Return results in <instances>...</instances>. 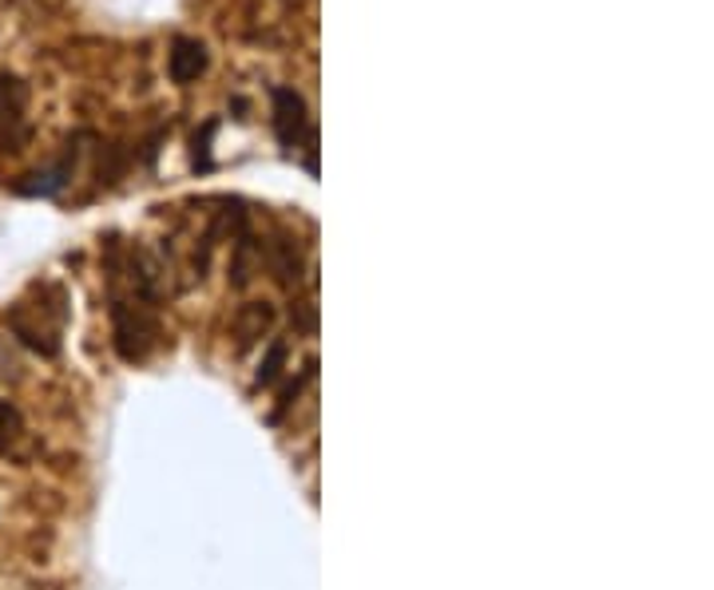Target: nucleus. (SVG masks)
<instances>
[{"mask_svg":"<svg viewBox=\"0 0 714 590\" xmlns=\"http://www.w3.org/2000/svg\"><path fill=\"white\" fill-rule=\"evenodd\" d=\"M4 321H9L12 337L21 341L24 349L40 353V357H60V321H45V309H33L24 306V302H16V306L4 314Z\"/></svg>","mask_w":714,"mask_h":590,"instance_id":"2","label":"nucleus"},{"mask_svg":"<svg viewBox=\"0 0 714 590\" xmlns=\"http://www.w3.org/2000/svg\"><path fill=\"white\" fill-rule=\"evenodd\" d=\"M111 325H116V349L123 361H143L159 341L152 302L143 297H111Z\"/></svg>","mask_w":714,"mask_h":590,"instance_id":"1","label":"nucleus"},{"mask_svg":"<svg viewBox=\"0 0 714 590\" xmlns=\"http://www.w3.org/2000/svg\"><path fill=\"white\" fill-rule=\"evenodd\" d=\"M24 444H28L24 413L0 396V459H16L24 452Z\"/></svg>","mask_w":714,"mask_h":590,"instance_id":"6","label":"nucleus"},{"mask_svg":"<svg viewBox=\"0 0 714 590\" xmlns=\"http://www.w3.org/2000/svg\"><path fill=\"white\" fill-rule=\"evenodd\" d=\"M275 270H278V282L282 285H290L294 290L298 285V246L290 238H282V242H275Z\"/></svg>","mask_w":714,"mask_h":590,"instance_id":"8","label":"nucleus"},{"mask_svg":"<svg viewBox=\"0 0 714 590\" xmlns=\"http://www.w3.org/2000/svg\"><path fill=\"white\" fill-rule=\"evenodd\" d=\"M275 127H278V139H282L290 151H294L302 139H314L306 99L298 96L294 88H275Z\"/></svg>","mask_w":714,"mask_h":590,"instance_id":"3","label":"nucleus"},{"mask_svg":"<svg viewBox=\"0 0 714 590\" xmlns=\"http://www.w3.org/2000/svg\"><path fill=\"white\" fill-rule=\"evenodd\" d=\"M275 329V309L266 302H246V306L234 314V337H239V349H251L258 341Z\"/></svg>","mask_w":714,"mask_h":590,"instance_id":"5","label":"nucleus"},{"mask_svg":"<svg viewBox=\"0 0 714 590\" xmlns=\"http://www.w3.org/2000/svg\"><path fill=\"white\" fill-rule=\"evenodd\" d=\"M251 254H254V238L242 230L239 246H234V266H231V285H239V290L251 282Z\"/></svg>","mask_w":714,"mask_h":590,"instance_id":"9","label":"nucleus"},{"mask_svg":"<svg viewBox=\"0 0 714 590\" xmlns=\"http://www.w3.org/2000/svg\"><path fill=\"white\" fill-rule=\"evenodd\" d=\"M24 103H28V91H24L21 79L0 76V127H4V132L24 120Z\"/></svg>","mask_w":714,"mask_h":590,"instance_id":"7","label":"nucleus"},{"mask_svg":"<svg viewBox=\"0 0 714 590\" xmlns=\"http://www.w3.org/2000/svg\"><path fill=\"white\" fill-rule=\"evenodd\" d=\"M210 56H207V45L195 40V36H176V45L167 52V72L176 84H195L203 72H207Z\"/></svg>","mask_w":714,"mask_h":590,"instance_id":"4","label":"nucleus"},{"mask_svg":"<svg viewBox=\"0 0 714 590\" xmlns=\"http://www.w3.org/2000/svg\"><path fill=\"white\" fill-rule=\"evenodd\" d=\"M282 365H286V341H275L270 353H266L263 369H258V377H254V384H258V389H263V384H275L278 372H282Z\"/></svg>","mask_w":714,"mask_h":590,"instance_id":"10","label":"nucleus"}]
</instances>
